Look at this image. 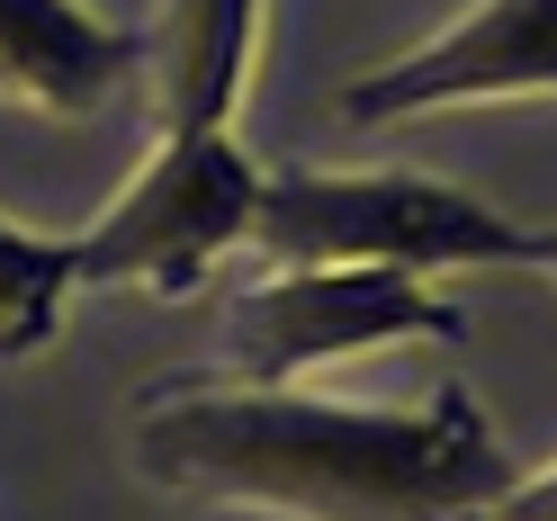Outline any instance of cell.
I'll use <instances>...</instances> for the list:
<instances>
[{"mask_svg":"<svg viewBox=\"0 0 557 521\" xmlns=\"http://www.w3.org/2000/svg\"><path fill=\"white\" fill-rule=\"evenodd\" d=\"M135 63H145V37L90 18V0H0V99L10 109L82 117Z\"/></svg>","mask_w":557,"mask_h":521,"instance_id":"cell-6","label":"cell"},{"mask_svg":"<svg viewBox=\"0 0 557 521\" xmlns=\"http://www.w3.org/2000/svg\"><path fill=\"white\" fill-rule=\"evenodd\" d=\"M82 288L73 270V243L54 234H27L0 216V360H37L54 324H63V297Z\"/></svg>","mask_w":557,"mask_h":521,"instance_id":"cell-8","label":"cell"},{"mask_svg":"<svg viewBox=\"0 0 557 521\" xmlns=\"http://www.w3.org/2000/svg\"><path fill=\"white\" fill-rule=\"evenodd\" d=\"M377 342H468V315L432 297L413 270H369V261H306L225 306L234 387H297L306 369L377 351Z\"/></svg>","mask_w":557,"mask_h":521,"instance_id":"cell-4","label":"cell"},{"mask_svg":"<svg viewBox=\"0 0 557 521\" xmlns=\"http://www.w3.org/2000/svg\"><path fill=\"white\" fill-rule=\"evenodd\" d=\"M261 0H171L153 54V126L162 135H225L252 82Z\"/></svg>","mask_w":557,"mask_h":521,"instance_id":"cell-7","label":"cell"},{"mask_svg":"<svg viewBox=\"0 0 557 521\" xmlns=\"http://www.w3.org/2000/svg\"><path fill=\"white\" fill-rule=\"evenodd\" d=\"M485 99H557V0H476L413 54L360 73L342 90V117L396 126L432 109H485Z\"/></svg>","mask_w":557,"mask_h":521,"instance_id":"cell-5","label":"cell"},{"mask_svg":"<svg viewBox=\"0 0 557 521\" xmlns=\"http://www.w3.org/2000/svg\"><path fill=\"white\" fill-rule=\"evenodd\" d=\"M252 207H261V171L234 145V126L225 135H162V153L73 243V270H82V288L145 280L162 297H189V288H207L216 252L252 243Z\"/></svg>","mask_w":557,"mask_h":521,"instance_id":"cell-3","label":"cell"},{"mask_svg":"<svg viewBox=\"0 0 557 521\" xmlns=\"http://www.w3.org/2000/svg\"><path fill=\"white\" fill-rule=\"evenodd\" d=\"M540 270L557 280V225H540Z\"/></svg>","mask_w":557,"mask_h":521,"instance_id":"cell-10","label":"cell"},{"mask_svg":"<svg viewBox=\"0 0 557 521\" xmlns=\"http://www.w3.org/2000/svg\"><path fill=\"white\" fill-rule=\"evenodd\" d=\"M252 243L278 270L369 261V270H540V225L495 216L485 198L423 171H261Z\"/></svg>","mask_w":557,"mask_h":521,"instance_id":"cell-2","label":"cell"},{"mask_svg":"<svg viewBox=\"0 0 557 521\" xmlns=\"http://www.w3.org/2000/svg\"><path fill=\"white\" fill-rule=\"evenodd\" d=\"M468 521H557V468H540V476H512L495 504H476Z\"/></svg>","mask_w":557,"mask_h":521,"instance_id":"cell-9","label":"cell"},{"mask_svg":"<svg viewBox=\"0 0 557 521\" xmlns=\"http://www.w3.org/2000/svg\"><path fill=\"white\" fill-rule=\"evenodd\" d=\"M135 468L171 495L270 504L297 521H468L521 476L459 377L413 413L189 377L135 405Z\"/></svg>","mask_w":557,"mask_h":521,"instance_id":"cell-1","label":"cell"}]
</instances>
